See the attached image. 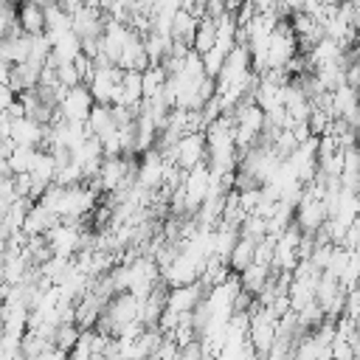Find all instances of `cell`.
Returning a JSON list of instances; mask_svg holds the SVG:
<instances>
[{
	"label": "cell",
	"mask_w": 360,
	"mask_h": 360,
	"mask_svg": "<svg viewBox=\"0 0 360 360\" xmlns=\"http://www.w3.org/2000/svg\"><path fill=\"white\" fill-rule=\"evenodd\" d=\"M121 79H124V70L115 68V65H96L93 76L87 79V90L93 96L96 104H104V107H112L115 98H118V90H121Z\"/></svg>",
	"instance_id": "1"
},
{
	"label": "cell",
	"mask_w": 360,
	"mask_h": 360,
	"mask_svg": "<svg viewBox=\"0 0 360 360\" xmlns=\"http://www.w3.org/2000/svg\"><path fill=\"white\" fill-rule=\"evenodd\" d=\"M160 155L169 163H174L180 172H191L194 166L205 163V132H188L169 152H160Z\"/></svg>",
	"instance_id": "2"
},
{
	"label": "cell",
	"mask_w": 360,
	"mask_h": 360,
	"mask_svg": "<svg viewBox=\"0 0 360 360\" xmlns=\"http://www.w3.org/2000/svg\"><path fill=\"white\" fill-rule=\"evenodd\" d=\"M177 188H180V194H183L186 214H197V208L205 202L208 188H211V169H208V163H200V166H194L191 172H186L183 183H180Z\"/></svg>",
	"instance_id": "3"
},
{
	"label": "cell",
	"mask_w": 360,
	"mask_h": 360,
	"mask_svg": "<svg viewBox=\"0 0 360 360\" xmlns=\"http://www.w3.org/2000/svg\"><path fill=\"white\" fill-rule=\"evenodd\" d=\"M93 104H96V101H93L90 90H87L84 84H79V87H70V90L62 93V98H59V104H56V115H59L62 121L84 124L87 115H90V110H93Z\"/></svg>",
	"instance_id": "4"
},
{
	"label": "cell",
	"mask_w": 360,
	"mask_h": 360,
	"mask_svg": "<svg viewBox=\"0 0 360 360\" xmlns=\"http://www.w3.org/2000/svg\"><path fill=\"white\" fill-rule=\"evenodd\" d=\"M202 298H205V290L200 281L186 284V287H174V290H166V309L177 312V315H188V312H194V307Z\"/></svg>",
	"instance_id": "5"
},
{
	"label": "cell",
	"mask_w": 360,
	"mask_h": 360,
	"mask_svg": "<svg viewBox=\"0 0 360 360\" xmlns=\"http://www.w3.org/2000/svg\"><path fill=\"white\" fill-rule=\"evenodd\" d=\"M14 20H17L20 34H25V37L45 34V6L42 3H20Z\"/></svg>",
	"instance_id": "6"
},
{
	"label": "cell",
	"mask_w": 360,
	"mask_h": 360,
	"mask_svg": "<svg viewBox=\"0 0 360 360\" xmlns=\"http://www.w3.org/2000/svg\"><path fill=\"white\" fill-rule=\"evenodd\" d=\"M53 225H59V219H56L48 208H42L39 202H34V205L28 208L25 219H22V233H25V236H45Z\"/></svg>",
	"instance_id": "7"
},
{
	"label": "cell",
	"mask_w": 360,
	"mask_h": 360,
	"mask_svg": "<svg viewBox=\"0 0 360 360\" xmlns=\"http://www.w3.org/2000/svg\"><path fill=\"white\" fill-rule=\"evenodd\" d=\"M214 45H217V22L208 20V17L197 20V31H194V39H191V51H194L197 56H205Z\"/></svg>",
	"instance_id": "8"
},
{
	"label": "cell",
	"mask_w": 360,
	"mask_h": 360,
	"mask_svg": "<svg viewBox=\"0 0 360 360\" xmlns=\"http://www.w3.org/2000/svg\"><path fill=\"white\" fill-rule=\"evenodd\" d=\"M253 250H256V242H250V239H242L239 236V242H236V248L231 250V256H228V270L231 273H245L250 264H253Z\"/></svg>",
	"instance_id": "9"
},
{
	"label": "cell",
	"mask_w": 360,
	"mask_h": 360,
	"mask_svg": "<svg viewBox=\"0 0 360 360\" xmlns=\"http://www.w3.org/2000/svg\"><path fill=\"white\" fill-rule=\"evenodd\" d=\"M270 273H273V270H264V267H259V264H250L245 273H239V284H242V290H245L248 295H259V292L264 290Z\"/></svg>",
	"instance_id": "10"
},
{
	"label": "cell",
	"mask_w": 360,
	"mask_h": 360,
	"mask_svg": "<svg viewBox=\"0 0 360 360\" xmlns=\"http://www.w3.org/2000/svg\"><path fill=\"white\" fill-rule=\"evenodd\" d=\"M34 155H37V149H31V146H14L11 155L6 158V166H8L11 177L28 174V169H31V163H34Z\"/></svg>",
	"instance_id": "11"
},
{
	"label": "cell",
	"mask_w": 360,
	"mask_h": 360,
	"mask_svg": "<svg viewBox=\"0 0 360 360\" xmlns=\"http://www.w3.org/2000/svg\"><path fill=\"white\" fill-rule=\"evenodd\" d=\"M79 338H82V329L76 323H59L56 332H53V338H51V346L59 349L62 354H68L79 343Z\"/></svg>",
	"instance_id": "12"
},
{
	"label": "cell",
	"mask_w": 360,
	"mask_h": 360,
	"mask_svg": "<svg viewBox=\"0 0 360 360\" xmlns=\"http://www.w3.org/2000/svg\"><path fill=\"white\" fill-rule=\"evenodd\" d=\"M14 104H17V96L8 90V84H0V115L8 112Z\"/></svg>",
	"instance_id": "13"
},
{
	"label": "cell",
	"mask_w": 360,
	"mask_h": 360,
	"mask_svg": "<svg viewBox=\"0 0 360 360\" xmlns=\"http://www.w3.org/2000/svg\"><path fill=\"white\" fill-rule=\"evenodd\" d=\"M34 360H68V354H62L59 349H53V346H48L42 354H37Z\"/></svg>",
	"instance_id": "14"
},
{
	"label": "cell",
	"mask_w": 360,
	"mask_h": 360,
	"mask_svg": "<svg viewBox=\"0 0 360 360\" xmlns=\"http://www.w3.org/2000/svg\"><path fill=\"white\" fill-rule=\"evenodd\" d=\"M14 360H22V357H20V354H17V357H14Z\"/></svg>",
	"instance_id": "15"
}]
</instances>
